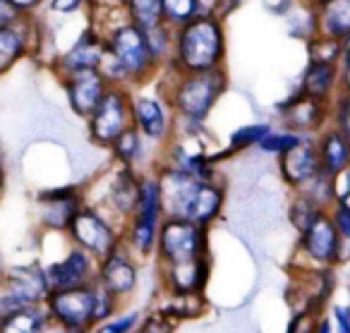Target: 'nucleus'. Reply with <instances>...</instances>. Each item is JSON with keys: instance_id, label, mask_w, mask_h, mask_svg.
<instances>
[{"instance_id": "obj_14", "label": "nucleus", "mask_w": 350, "mask_h": 333, "mask_svg": "<svg viewBox=\"0 0 350 333\" xmlns=\"http://www.w3.org/2000/svg\"><path fill=\"white\" fill-rule=\"evenodd\" d=\"M137 278H139V271H137L135 259L130 256V250H127L122 242L111 254L98 261L96 283L103 285L113 297L130 295L132 290L137 288Z\"/></svg>"}, {"instance_id": "obj_39", "label": "nucleus", "mask_w": 350, "mask_h": 333, "mask_svg": "<svg viewBox=\"0 0 350 333\" xmlns=\"http://www.w3.org/2000/svg\"><path fill=\"white\" fill-rule=\"evenodd\" d=\"M87 3L89 0H46L49 10L55 12V15H75V12L84 10Z\"/></svg>"}, {"instance_id": "obj_32", "label": "nucleus", "mask_w": 350, "mask_h": 333, "mask_svg": "<svg viewBox=\"0 0 350 333\" xmlns=\"http://www.w3.org/2000/svg\"><path fill=\"white\" fill-rule=\"evenodd\" d=\"M305 135H297V132H293V130H286V127H273L271 125V130L267 132V137H264L262 142H259V146L257 149L262 151V154H269V156H281V154H286L288 149H293V146L297 144V142L302 139Z\"/></svg>"}, {"instance_id": "obj_45", "label": "nucleus", "mask_w": 350, "mask_h": 333, "mask_svg": "<svg viewBox=\"0 0 350 333\" xmlns=\"http://www.w3.org/2000/svg\"><path fill=\"white\" fill-rule=\"evenodd\" d=\"M245 0H224V3H221V12H219V20H228L230 15H233L235 10H238L240 5H243Z\"/></svg>"}, {"instance_id": "obj_35", "label": "nucleus", "mask_w": 350, "mask_h": 333, "mask_svg": "<svg viewBox=\"0 0 350 333\" xmlns=\"http://www.w3.org/2000/svg\"><path fill=\"white\" fill-rule=\"evenodd\" d=\"M175 326H178V321L168 317L163 309H159V312H151L144 319H139L135 333H173Z\"/></svg>"}, {"instance_id": "obj_22", "label": "nucleus", "mask_w": 350, "mask_h": 333, "mask_svg": "<svg viewBox=\"0 0 350 333\" xmlns=\"http://www.w3.org/2000/svg\"><path fill=\"white\" fill-rule=\"evenodd\" d=\"M317 31L350 44V0H324L317 5Z\"/></svg>"}, {"instance_id": "obj_25", "label": "nucleus", "mask_w": 350, "mask_h": 333, "mask_svg": "<svg viewBox=\"0 0 350 333\" xmlns=\"http://www.w3.org/2000/svg\"><path fill=\"white\" fill-rule=\"evenodd\" d=\"M283 20H286L288 34L302 44H307L312 36L319 34L317 31V5L312 0H295V5Z\"/></svg>"}, {"instance_id": "obj_1", "label": "nucleus", "mask_w": 350, "mask_h": 333, "mask_svg": "<svg viewBox=\"0 0 350 333\" xmlns=\"http://www.w3.org/2000/svg\"><path fill=\"white\" fill-rule=\"evenodd\" d=\"M156 82L175 116V130L197 135L204 130V122L209 120L211 111L228 89V72L226 68L187 75L161 70Z\"/></svg>"}, {"instance_id": "obj_23", "label": "nucleus", "mask_w": 350, "mask_h": 333, "mask_svg": "<svg viewBox=\"0 0 350 333\" xmlns=\"http://www.w3.org/2000/svg\"><path fill=\"white\" fill-rule=\"evenodd\" d=\"M27 17H20L15 25L0 27V72L10 70L31 44V29Z\"/></svg>"}, {"instance_id": "obj_18", "label": "nucleus", "mask_w": 350, "mask_h": 333, "mask_svg": "<svg viewBox=\"0 0 350 333\" xmlns=\"http://www.w3.org/2000/svg\"><path fill=\"white\" fill-rule=\"evenodd\" d=\"M314 142L321 173L329 175V178H336L345 168H350V139L345 135H340L336 127L326 125L314 137Z\"/></svg>"}, {"instance_id": "obj_21", "label": "nucleus", "mask_w": 350, "mask_h": 333, "mask_svg": "<svg viewBox=\"0 0 350 333\" xmlns=\"http://www.w3.org/2000/svg\"><path fill=\"white\" fill-rule=\"evenodd\" d=\"M41 207H44L41 216H44L46 226L55 228V230H68L72 218L82 209V199H79V194L72 187H63L46 192L41 197Z\"/></svg>"}, {"instance_id": "obj_30", "label": "nucleus", "mask_w": 350, "mask_h": 333, "mask_svg": "<svg viewBox=\"0 0 350 333\" xmlns=\"http://www.w3.org/2000/svg\"><path fill=\"white\" fill-rule=\"evenodd\" d=\"M343 49H345V44H340V41L331 39V36H324V34H314L305 44L307 60H314V63H329V65H338Z\"/></svg>"}, {"instance_id": "obj_38", "label": "nucleus", "mask_w": 350, "mask_h": 333, "mask_svg": "<svg viewBox=\"0 0 350 333\" xmlns=\"http://www.w3.org/2000/svg\"><path fill=\"white\" fill-rule=\"evenodd\" d=\"M334 192H336V204L350 209V168H345L343 173L334 178Z\"/></svg>"}, {"instance_id": "obj_3", "label": "nucleus", "mask_w": 350, "mask_h": 333, "mask_svg": "<svg viewBox=\"0 0 350 333\" xmlns=\"http://www.w3.org/2000/svg\"><path fill=\"white\" fill-rule=\"evenodd\" d=\"M228 55V31L219 17L197 15L187 25L173 29V55L165 70L178 75L209 72L226 68Z\"/></svg>"}, {"instance_id": "obj_7", "label": "nucleus", "mask_w": 350, "mask_h": 333, "mask_svg": "<svg viewBox=\"0 0 350 333\" xmlns=\"http://www.w3.org/2000/svg\"><path fill=\"white\" fill-rule=\"evenodd\" d=\"M68 230H70V235H72L75 245H77L79 250L89 252V254L98 261L111 254L122 242V235L113 228V223L108 221L103 213H98L96 209H89V207L79 209Z\"/></svg>"}, {"instance_id": "obj_10", "label": "nucleus", "mask_w": 350, "mask_h": 333, "mask_svg": "<svg viewBox=\"0 0 350 333\" xmlns=\"http://www.w3.org/2000/svg\"><path fill=\"white\" fill-rule=\"evenodd\" d=\"M106 58V34L94 25H87L68 51L55 60V68L63 75L82 72V70H101Z\"/></svg>"}, {"instance_id": "obj_34", "label": "nucleus", "mask_w": 350, "mask_h": 333, "mask_svg": "<svg viewBox=\"0 0 350 333\" xmlns=\"http://www.w3.org/2000/svg\"><path fill=\"white\" fill-rule=\"evenodd\" d=\"M329 125L350 139V96L340 94L329 103Z\"/></svg>"}, {"instance_id": "obj_40", "label": "nucleus", "mask_w": 350, "mask_h": 333, "mask_svg": "<svg viewBox=\"0 0 350 333\" xmlns=\"http://www.w3.org/2000/svg\"><path fill=\"white\" fill-rule=\"evenodd\" d=\"M338 92L350 96V44H345L338 60Z\"/></svg>"}, {"instance_id": "obj_19", "label": "nucleus", "mask_w": 350, "mask_h": 333, "mask_svg": "<svg viewBox=\"0 0 350 333\" xmlns=\"http://www.w3.org/2000/svg\"><path fill=\"white\" fill-rule=\"evenodd\" d=\"M139 170L118 165V170L111 178V185H108L106 202L113 209V213L120 216L122 221H127L135 213L137 202H139Z\"/></svg>"}, {"instance_id": "obj_12", "label": "nucleus", "mask_w": 350, "mask_h": 333, "mask_svg": "<svg viewBox=\"0 0 350 333\" xmlns=\"http://www.w3.org/2000/svg\"><path fill=\"white\" fill-rule=\"evenodd\" d=\"M278 173L291 189H300L321 173L314 137H302L293 149L278 156Z\"/></svg>"}, {"instance_id": "obj_46", "label": "nucleus", "mask_w": 350, "mask_h": 333, "mask_svg": "<svg viewBox=\"0 0 350 333\" xmlns=\"http://www.w3.org/2000/svg\"><path fill=\"white\" fill-rule=\"evenodd\" d=\"M314 333H331V319H329V317L319 319V321H317Z\"/></svg>"}, {"instance_id": "obj_17", "label": "nucleus", "mask_w": 350, "mask_h": 333, "mask_svg": "<svg viewBox=\"0 0 350 333\" xmlns=\"http://www.w3.org/2000/svg\"><path fill=\"white\" fill-rule=\"evenodd\" d=\"M295 89L302 96L329 106V103L338 96V65L307 60Z\"/></svg>"}, {"instance_id": "obj_26", "label": "nucleus", "mask_w": 350, "mask_h": 333, "mask_svg": "<svg viewBox=\"0 0 350 333\" xmlns=\"http://www.w3.org/2000/svg\"><path fill=\"white\" fill-rule=\"evenodd\" d=\"M271 130V122H247V125H240L238 130L230 132L228 137V151L226 154H240V151H247L259 146V142L267 137V132Z\"/></svg>"}, {"instance_id": "obj_15", "label": "nucleus", "mask_w": 350, "mask_h": 333, "mask_svg": "<svg viewBox=\"0 0 350 333\" xmlns=\"http://www.w3.org/2000/svg\"><path fill=\"white\" fill-rule=\"evenodd\" d=\"M226 204V187L219 180H200L195 192L187 199V207L183 211L185 221H192L202 228H211L219 221Z\"/></svg>"}, {"instance_id": "obj_2", "label": "nucleus", "mask_w": 350, "mask_h": 333, "mask_svg": "<svg viewBox=\"0 0 350 333\" xmlns=\"http://www.w3.org/2000/svg\"><path fill=\"white\" fill-rule=\"evenodd\" d=\"M161 68L146 44V34L132 22L120 20L106 31V58L101 75L111 87L137 89L156 82Z\"/></svg>"}, {"instance_id": "obj_42", "label": "nucleus", "mask_w": 350, "mask_h": 333, "mask_svg": "<svg viewBox=\"0 0 350 333\" xmlns=\"http://www.w3.org/2000/svg\"><path fill=\"white\" fill-rule=\"evenodd\" d=\"M262 5L267 8V12H271V15L283 20L291 12V8L295 5V0H262Z\"/></svg>"}, {"instance_id": "obj_13", "label": "nucleus", "mask_w": 350, "mask_h": 333, "mask_svg": "<svg viewBox=\"0 0 350 333\" xmlns=\"http://www.w3.org/2000/svg\"><path fill=\"white\" fill-rule=\"evenodd\" d=\"M63 87H65V96H68V103L75 111V116L87 120L111 84L106 82L101 70H82V72L65 75Z\"/></svg>"}, {"instance_id": "obj_8", "label": "nucleus", "mask_w": 350, "mask_h": 333, "mask_svg": "<svg viewBox=\"0 0 350 333\" xmlns=\"http://www.w3.org/2000/svg\"><path fill=\"white\" fill-rule=\"evenodd\" d=\"M276 116H278V125L281 127L297 132V135H305V137H317L329 125V106L302 96L297 89L291 96L278 103Z\"/></svg>"}, {"instance_id": "obj_29", "label": "nucleus", "mask_w": 350, "mask_h": 333, "mask_svg": "<svg viewBox=\"0 0 350 333\" xmlns=\"http://www.w3.org/2000/svg\"><path fill=\"white\" fill-rule=\"evenodd\" d=\"M144 34H146V44H149V51H151V55H154L156 65H159L161 70H165L170 63V55H173V29L161 22V25L151 27Z\"/></svg>"}, {"instance_id": "obj_24", "label": "nucleus", "mask_w": 350, "mask_h": 333, "mask_svg": "<svg viewBox=\"0 0 350 333\" xmlns=\"http://www.w3.org/2000/svg\"><path fill=\"white\" fill-rule=\"evenodd\" d=\"M146 144H149V142L139 135V130L130 125L108 149H111L113 161H116L118 165H127V168L139 170L142 161H144V154H146Z\"/></svg>"}, {"instance_id": "obj_48", "label": "nucleus", "mask_w": 350, "mask_h": 333, "mask_svg": "<svg viewBox=\"0 0 350 333\" xmlns=\"http://www.w3.org/2000/svg\"><path fill=\"white\" fill-rule=\"evenodd\" d=\"M312 3H314V5H319V3H324V0H312Z\"/></svg>"}, {"instance_id": "obj_4", "label": "nucleus", "mask_w": 350, "mask_h": 333, "mask_svg": "<svg viewBox=\"0 0 350 333\" xmlns=\"http://www.w3.org/2000/svg\"><path fill=\"white\" fill-rule=\"evenodd\" d=\"M156 256L161 269L209 256V228L185 218H163L156 240Z\"/></svg>"}, {"instance_id": "obj_5", "label": "nucleus", "mask_w": 350, "mask_h": 333, "mask_svg": "<svg viewBox=\"0 0 350 333\" xmlns=\"http://www.w3.org/2000/svg\"><path fill=\"white\" fill-rule=\"evenodd\" d=\"M130 94L132 89L127 87H108L98 106L87 118L89 122V139L96 146H108L132 125V113H130Z\"/></svg>"}, {"instance_id": "obj_31", "label": "nucleus", "mask_w": 350, "mask_h": 333, "mask_svg": "<svg viewBox=\"0 0 350 333\" xmlns=\"http://www.w3.org/2000/svg\"><path fill=\"white\" fill-rule=\"evenodd\" d=\"M197 15V0H161V22L170 29L187 25Z\"/></svg>"}, {"instance_id": "obj_27", "label": "nucleus", "mask_w": 350, "mask_h": 333, "mask_svg": "<svg viewBox=\"0 0 350 333\" xmlns=\"http://www.w3.org/2000/svg\"><path fill=\"white\" fill-rule=\"evenodd\" d=\"M125 10L127 22L139 27L142 31H149L151 27L161 25V0H127Z\"/></svg>"}, {"instance_id": "obj_41", "label": "nucleus", "mask_w": 350, "mask_h": 333, "mask_svg": "<svg viewBox=\"0 0 350 333\" xmlns=\"http://www.w3.org/2000/svg\"><path fill=\"white\" fill-rule=\"evenodd\" d=\"M334 321H336V333H350V304H336Z\"/></svg>"}, {"instance_id": "obj_6", "label": "nucleus", "mask_w": 350, "mask_h": 333, "mask_svg": "<svg viewBox=\"0 0 350 333\" xmlns=\"http://www.w3.org/2000/svg\"><path fill=\"white\" fill-rule=\"evenodd\" d=\"M132 127L139 130L149 144H168L175 135V116L161 92L146 94L132 89L130 94Z\"/></svg>"}, {"instance_id": "obj_16", "label": "nucleus", "mask_w": 350, "mask_h": 333, "mask_svg": "<svg viewBox=\"0 0 350 333\" xmlns=\"http://www.w3.org/2000/svg\"><path fill=\"white\" fill-rule=\"evenodd\" d=\"M46 280H49V288H53V290L79 288V285L94 283V280H96V276H94V256L89 254V252L75 247L65 259L49 266Z\"/></svg>"}, {"instance_id": "obj_28", "label": "nucleus", "mask_w": 350, "mask_h": 333, "mask_svg": "<svg viewBox=\"0 0 350 333\" xmlns=\"http://www.w3.org/2000/svg\"><path fill=\"white\" fill-rule=\"evenodd\" d=\"M46 321V314L34 307H22L3 319L0 333H39Z\"/></svg>"}, {"instance_id": "obj_47", "label": "nucleus", "mask_w": 350, "mask_h": 333, "mask_svg": "<svg viewBox=\"0 0 350 333\" xmlns=\"http://www.w3.org/2000/svg\"><path fill=\"white\" fill-rule=\"evenodd\" d=\"M101 3H106V5H113V8H125L127 0H101Z\"/></svg>"}, {"instance_id": "obj_43", "label": "nucleus", "mask_w": 350, "mask_h": 333, "mask_svg": "<svg viewBox=\"0 0 350 333\" xmlns=\"http://www.w3.org/2000/svg\"><path fill=\"white\" fill-rule=\"evenodd\" d=\"M8 5H10L12 10L20 12L22 17H27L34 10H39L41 5H46V0H8Z\"/></svg>"}, {"instance_id": "obj_37", "label": "nucleus", "mask_w": 350, "mask_h": 333, "mask_svg": "<svg viewBox=\"0 0 350 333\" xmlns=\"http://www.w3.org/2000/svg\"><path fill=\"white\" fill-rule=\"evenodd\" d=\"M317 321H319V314L317 312H310V309L297 312L295 317H293L291 326H288V333H314Z\"/></svg>"}, {"instance_id": "obj_11", "label": "nucleus", "mask_w": 350, "mask_h": 333, "mask_svg": "<svg viewBox=\"0 0 350 333\" xmlns=\"http://www.w3.org/2000/svg\"><path fill=\"white\" fill-rule=\"evenodd\" d=\"M49 307L65 328H87L94 323V283L53 290Z\"/></svg>"}, {"instance_id": "obj_33", "label": "nucleus", "mask_w": 350, "mask_h": 333, "mask_svg": "<svg viewBox=\"0 0 350 333\" xmlns=\"http://www.w3.org/2000/svg\"><path fill=\"white\" fill-rule=\"evenodd\" d=\"M321 211H324V209H319L314 202H310L307 197L295 192V199H293L291 207H288V218H291V226L295 228V232L300 235V232L314 221L317 213H321Z\"/></svg>"}, {"instance_id": "obj_44", "label": "nucleus", "mask_w": 350, "mask_h": 333, "mask_svg": "<svg viewBox=\"0 0 350 333\" xmlns=\"http://www.w3.org/2000/svg\"><path fill=\"white\" fill-rule=\"evenodd\" d=\"M20 12L12 10L10 5H8V0H0V27H5V25H15L17 20H20Z\"/></svg>"}, {"instance_id": "obj_36", "label": "nucleus", "mask_w": 350, "mask_h": 333, "mask_svg": "<svg viewBox=\"0 0 350 333\" xmlns=\"http://www.w3.org/2000/svg\"><path fill=\"white\" fill-rule=\"evenodd\" d=\"M139 314L137 312H130V314H113L111 319H106V321H101V326H98L96 333H135L137 323H139Z\"/></svg>"}, {"instance_id": "obj_20", "label": "nucleus", "mask_w": 350, "mask_h": 333, "mask_svg": "<svg viewBox=\"0 0 350 333\" xmlns=\"http://www.w3.org/2000/svg\"><path fill=\"white\" fill-rule=\"evenodd\" d=\"M163 283L170 290V295H187V293H202L209 278V256H202L190 264L165 266L161 269Z\"/></svg>"}, {"instance_id": "obj_9", "label": "nucleus", "mask_w": 350, "mask_h": 333, "mask_svg": "<svg viewBox=\"0 0 350 333\" xmlns=\"http://www.w3.org/2000/svg\"><path fill=\"white\" fill-rule=\"evenodd\" d=\"M340 242L336 226L331 221L329 211L317 213V218L300 232L297 250L307 256L314 266H334L340 261Z\"/></svg>"}]
</instances>
